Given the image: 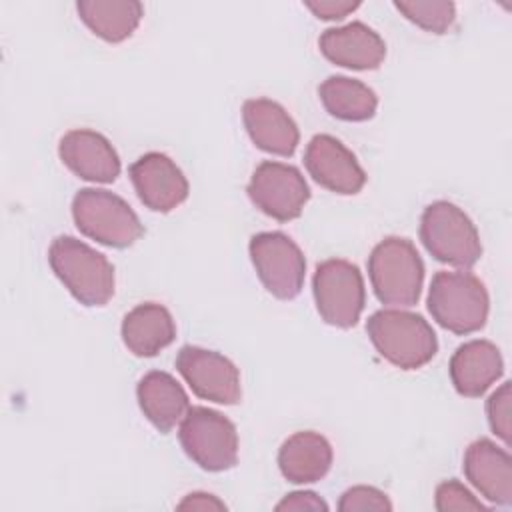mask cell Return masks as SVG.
<instances>
[{
	"instance_id": "obj_1",
	"label": "cell",
	"mask_w": 512,
	"mask_h": 512,
	"mask_svg": "<svg viewBox=\"0 0 512 512\" xmlns=\"http://www.w3.org/2000/svg\"><path fill=\"white\" fill-rule=\"evenodd\" d=\"M48 262L66 290L84 306H104L114 296V266L74 236H58L48 248Z\"/></svg>"
},
{
	"instance_id": "obj_2",
	"label": "cell",
	"mask_w": 512,
	"mask_h": 512,
	"mask_svg": "<svg viewBox=\"0 0 512 512\" xmlns=\"http://www.w3.org/2000/svg\"><path fill=\"white\" fill-rule=\"evenodd\" d=\"M366 332L378 354L402 370L422 368L438 350L432 326L420 314L400 308L374 312L366 322Z\"/></svg>"
},
{
	"instance_id": "obj_3",
	"label": "cell",
	"mask_w": 512,
	"mask_h": 512,
	"mask_svg": "<svg viewBox=\"0 0 512 512\" xmlns=\"http://www.w3.org/2000/svg\"><path fill=\"white\" fill-rule=\"evenodd\" d=\"M368 276L376 298L386 306L408 308L420 300L424 264L408 238L388 236L368 256Z\"/></svg>"
},
{
	"instance_id": "obj_4",
	"label": "cell",
	"mask_w": 512,
	"mask_h": 512,
	"mask_svg": "<svg viewBox=\"0 0 512 512\" xmlns=\"http://www.w3.org/2000/svg\"><path fill=\"white\" fill-rule=\"evenodd\" d=\"M490 298L480 278L470 272L440 270L432 276L428 310L432 318L454 334H472L488 320Z\"/></svg>"
},
{
	"instance_id": "obj_5",
	"label": "cell",
	"mask_w": 512,
	"mask_h": 512,
	"mask_svg": "<svg viewBox=\"0 0 512 512\" xmlns=\"http://www.w3.org/2000/svg\"><path fill=\"white\" fill-rule=\"evenodd\" d=\"M420 240L438 262L456 268H472L482 256L476 226L462 208L448 200H438L424 208Z\"/></svg>"
},
{
	"instance_id": "obj_6",
	"label": "cell",
	"mask_w": 512,
	"mask_h": 512,
	"mask_svg": "<svg viewBox=\"0 0 512 512\" xmlns=\"http://www.w3.org/2000/svg\"><path fill=\"white\" fill-rule=\"evenodd\" d=\"M72 218L84 236L110 248H128L144 234V226L130 204L100 188H82L76 192Z\"/></svg>"
},
{
	"instance_id": "obj_7",
	"label": "cell",
	"mask_w": 512,
	"mask_h": 512,
	"mask_svg": "<svg viewBox=\"0 0 512 512\" xmlns=\"http://www.w3.org/2000/svg\"><path fill=\"white\" fill-rule=\"evenodd\" d=\"M186 456L202 470L224 472L238 460L236 426L218 410L192 406L184 414L178 430Z\"/></svg>"
},
{
	"instance_id": "obj_8",
	"label": "cell",
	"mask_w": 512,
	"mask_h": 512,
	"mask_svg": "<svg viewBox=\"0 0 512 512\" xmlns=\"http://www.w3.org/2000/svg\"><path fill=\"white\" fill-rule=\"evenodd\" d=\"M312 292L320 318L336 328H352L366 304L362 272L356 264L330 258L316 266Z\"/></svg>"
},
{
	"instance_id": "obj_9",
	"label": "cell",
	"mask_w": 512,
	"mask_h": 512,
	"mask_svg": "<svg viewBox=\"0 0 512 512\" xmlns=\"http://www.w3.org/2000/svg\"><path fill=\"white\" fill-rule=\"evenodd\" d=\"M250 260L264 288L278 300L300 294L306 260L298 244L284 232H260L250 238Z\"/></svg>"
},
{
	"instance_id": "obj_10",
	"label": "cell",
	"mask_w": 512,
	"mask_h": 512,
	"mask_svg": "<svg viewBox=\"0 0 512 512\" xmlns=\"http://www.w3.org/2000/svg\"><path fill=\"white\" fill-rule=\"evenodd\" d=\"M252 204L278 222L298 218L310 198L302 172L284 162L264 160L252 172L246 188Z\"/></svg>"
},
{
	"instance_id": "obj_11",
	"label": "cell",
	"mask_w": 512,
	"mask_h": 512,
	"mask_svg": "<svg viewBox=\"0 0 512 512\" xmlns=\"http://www.w3.org/2000/svg\"><path fill=\"white\" fill-rule=\"evenodd\" d=\"M176 370L202 400L232 406L242 398L238 368L214 350L182 346L176 354Z\"/></svg>"
},
{
	"instance_id": "obj_12",
	"label": "cell",
	"mask_w": 512,
	"mask_h": 512,
	"mask_svg": "<svg viewBox=\"0 0 512 512\" xmlns=\"http://www.w3.org/2000/svg\"><path fill=\"white\" fill-rule=\"evenodd\" d=\"M304 166L322 188L336 194H358L366 184V172L356 156L330 134H316L308 142Z\"/></svg>"
},
{
	"instance_id": "obj_13",
	"label": "cell",
	"mask_w": 512,
	"mask_h": 512,
	"mask_svg": "<svg viewBox=\"0 0 512 512\" xmlns=\"http://www.w3.org/2000/svg\"><path fill=\"white\" fill-rule=\"evenodd\" d=\"M140 202L154 212H170L188 198V180L162 152H148L128 168Z\"/></svg>"
},
{
	"instance_id": "obj_14",
	"label": "cell",
	"mask_w": 512,
	"mask_h": 512,
	"mask_svg": "<svg viewBox=\"0 0 512 512\" xmlns=\"http://www.w3.org/2000/svg\"><path fill=\"white\" fill-rule=\"evenodd\" d=\"M58 154L70 172L88 182L110 184L120 174V158L114 146L96 130L76 128L66 132L60 138Z\"/></svg>"
},
{
	"instance_id": "obj_15",
	"label": "cell",
	"mask_w": 512,
	"mask_h": 512,
	"mask_svg": "<svg viewBox=\"0 0 512 512\" xmlns=\"http://www.w3.org/2000/svg\"><path fill=\"white\" fill-rule=\"evenodd\" d=\"M318 46L332 64L350 70H376L386 56L384 40L364 22L324 30Z\"/></svg>"
},
{
	"instance_id": "obj_16",
	"label": "cell",
	"mask_w": 512,
	"mask_h": 512,
	"mask_svg": "<svg viewBox=\"0 0 512 512\" xmlns=\"http://www.w3.org/2000/svg\"><path fill=\"white\" fill-rule=\"evenodd\" d=\"M464 474L470 484L490 502L508 506L512 502V458L488 438H480L466 448Z\"/></svg>"
},
{
	"instance_id": "obj_17",
	"label": "cell",
	"mask_w": 512,
	"mask_h": 512,
	"mask_svg": "<svg viewBox=\"0 0 512 512\" xmlns=\"http://www.w3.org/2000/svg\"><path fill=\"white\" fill-rule=\"evenodd\" d=\"M242 120L250 140L264 152L292 156L300 132L292 116L274 100L252 98L242 106Z\"/></svg>"
},
{
	"instance_id": "obj_18",
	"label": "cell",
	"mask_w": 512,
	"mask_h": 512,
	"mask_svg": "<svg viewBox=\"0 0 512 512\" xmlns=\"http://www.w3.org/2000/svg\"><path fill=\"white\" fill-rule=\"evenodd\" d=\"M448 370L458 394L478 398L502 376L504 362L490 340H470L456 348Z\"/></svg>"
},
{
	"instance_id": "obj_19",
	"label": "cell",
	"mask_w": 512,
	"mask_h": 512,
	"mask_svg": "<svg viewBox=\"0 0 512 512\" xmlns=\"http://www.w3.org/2000/svg\"><path fill=\"white\" fill-rule=\"evenodd\" d=\"M136 398L142 414L162 434H168L190 408L184 388L162 370H152L140 378Z\"/></svg>"
},
{
	"instance_id": "obj_20",
	"label": "cell",
	"mask_w": 512,
	"mask_h": 512,
	"mask_svg": "<svg viewBox=\"0 0 512 512\" xmlns=\"http://www.w3.org/2000/svg\"><path fill=\"white\" fill-rule=\"evenodd\" d=\"M278 466L282 476L292 484L318 482L332 466V446L318 432H296L282 442Z\"/></svg>"
},
{
	"instance_id": "obj_21",
	"label": "cell",
	"mask_w": 512,
	"mask_h": 512,
	"mask_svg": "<svg viewBox=\"0 0 512 512\" xmlns=\"http://www.w3.org/2000/svg\"><path fill=\"white\" fill-rule=\"evenodd\" d=\"M124 346L140 358L156 356L176 338V324L168 308L156 302L134 306L122 320Z\"/></svg>"
},
{
	"instance_id": "obj_22",
	"label": "cell",
	"mask_w": 512,
	"mask_h": 512,
	"mask_svg": "<svg viewBox=\"0 0 512 512\" xmlns=\"http://www.w3.org/2000/svg\"><path fill=\"white\" fill-rule=\"evenodd\" d=\"M76 10L98 38L112 44L130 38L144 14L142 4L136 0H82Z\"/></svg>"
},
{
	"instance_id": "obj_23",
	"label": "cell",
	"mask_w": 512,
	"mask_h": 512,
	"mask_svg": "<svg viewBox=\"0 0 512 512\" xmlns=\"http://www.w3.org/2000/svg\"><path fill=\"white\" fill-rule=\"evenodd\" d=\"M328 114L346 122H364L374 116L378 98L370 86L348 76H330L318 86Z\"/></svg>"
},
{
	"instance_id": "obj_24",
	"label": "cell",
	"mask_w": 512,
	"mask_h": 512,
	"mask_svg": "<svg viewBox=\"0 0 512 512\" xmlns=\"http://www.w3.org/2000/svg\"><path fill=\"white\" fill-rule=\"evenodd\" d=\"M394 6L406 20L434 34H444L456 18V6L448 0H396Z\"/></svg>"
},
{
	"instance_id": "obj_25",
	"label": "cell",
	"mask_w": 512,
	"mask_h": 512,
	"mask_svg": "<svg viewBox=\"0 0 512 512\" xmlns=\"http://www.w3.org/2000/svg\"><path fill=\"white\" fill-rule=\"evenodd\" d=\"M436 510H486V506L458 480H444L436 488Z\"/></svg>"
},
{
	"instance_id": "obj_26",
	"label": "cell",
	"mask_w": 512,
	"mask_h": 512,
	"mask_svg": "<svg viewBox=\"0 0 512 512\" xmlns=\"http://www.w3.org/2000/svg\"><path fill=\"white\" fill-rule=\"evenodd\" d=\"M340 512H366V510H392L388 496L374 486H352L338 502Z\"/></svg>"
},
{
	"instance_id": "obj_27",
	"label": "cell",
	"mask_w": 512,
	"mask_h": 512,
	"mask_svg": "<svg viewBox=\"0 0 512 512\" xmlns=\"http://www.w3.org/2000/svg\"><path fill=\"white\" fill-rule=\"evenodd\" d=\"M510 382H504L500 388H496L490 398L486 400V414H488V424L492 432L502 438L506 444H510Z\"/></svg>"
},
{
	"instance_id": "obj_28",
	"label": "cell",
	"mask_w": 512,
	"mask_h": 512,
	"mask_svg": "<svg viewBox=\"0 0 512 512\" xmlns=\"http://www.w3.org/2000/svg\"><path fill=\"white\" fill-rule=\"evenodd\" d=\"M276 510L278 512H286V510H296V512H302V510H314V512H326L328 510V504L314 492H308V490H298V492H290L286 494L278 504H276Z\"/></svg>"
},
{
	"instance_id": "obj_29",
	"label": "cell",
	"mask_w": 512,
	"mask_h": 512,
	"mask_svg": "<svg viewBox=\"0 0 512 512\" xmlns=\"http://www.w3.org/2000/svg\"><path fill=\"white\" fill-rule=\"evenodd\" d=\"M304 4L322 20H342L360 6V2L350 0H306Z\"/></svg>"
},
{
	"instance_id": "obj_30",
	"label": "cell",
	"mask_w": 512,
	"mask_h": 512,
	"mask_svg": "<svg viewBox=\"0 0 512 512\" xmlns=\"http://www.w3.org/2000/svg\"><path fill=\"white\" fill-rule=\"evenodd\" d=\"M176 508L178 510H226V504L212 494L192 492L184 496V500Z\"/></svg>"
}]
</instances>
